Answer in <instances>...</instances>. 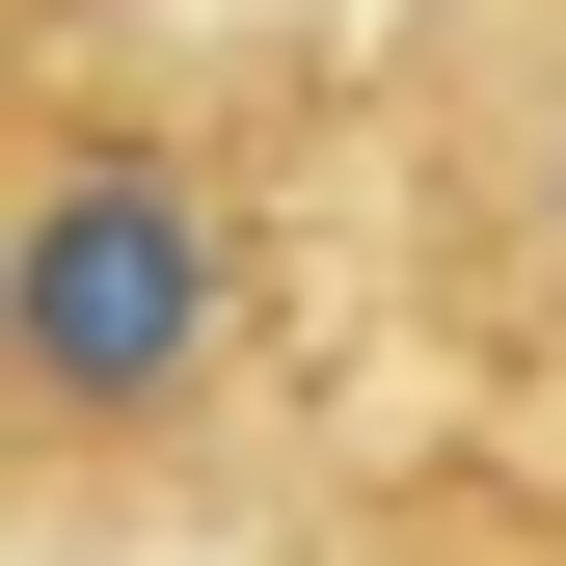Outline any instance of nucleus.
Returning <instances> with one entry per match:
<instances>
[{
	"instance_id": "obj_1",
	"label": "nucleus",
	"mask_w": 566,
	"mask_h": 566,
	"mask_svg": "<svg viewBox=\"0 0 566 566\" xmlns=\"http://www.w3.org/2000/svg\"><path fill=\"white\" fill-rule=\"evenodd\" d=\"M189 350H217V217H189L163 163H54L28 189V378L108 432V405H163Z\"/></svg>"
}]
</instances>
